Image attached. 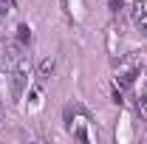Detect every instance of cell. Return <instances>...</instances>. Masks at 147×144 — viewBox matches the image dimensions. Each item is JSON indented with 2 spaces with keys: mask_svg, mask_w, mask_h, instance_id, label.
Wrapping results in <instances>:
<instances>
[{
  "mask_svg": "<svg viewBox=\"0 0 147 144\" xmlns=\"http://www.w3.org/2000/svg\"><path fill=\"white\" fill-rule=\"evenodd\" d=\"M51 73H54V59L48 57V59H42V65H40V76H42V79H48Z\"/></svg>",
  "mask_w": 147,
  "mask_h": 144,
  "instance_id": "cell-1",
  "label": "cell"
},
{
  "mask_svg": "<svg viewBox=\"0 0 147 144\" xmlns=\"http://www.w3.org/2000/svg\"><path fill=\"white\" fill-rule=\"evenodd\" d=\"M136 23H139V28L147 34V11H142V9H139V11H136Z\"/></svg>",
  "mask_w": 147,
  "mask_h": 144,
  "instance_id": "cell-2",
  "label": "cell"
},
{
  "mask_svg": "<svg viewBox=\"0 0 147 144\" xmlns=\"http://www.w3.org/2000/svg\"><path fill=\"white\" fill-rule=\"evenodd\" d=\"M0 11H6V0H0Z\"/></svg>",
  "mask_w": 147,
  "mask_h": 144,
  "instance_id": "cell-3",
  "label": "cell"
}]
</instances>
